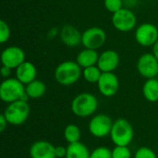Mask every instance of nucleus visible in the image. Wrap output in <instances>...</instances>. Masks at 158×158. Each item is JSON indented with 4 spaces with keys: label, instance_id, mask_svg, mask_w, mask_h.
Here are the masks:
<instances>
[{
    "label": "nucleus",
    "instance_id": "7c9ffc66",
    "mask_svg": "<svg viewBox=\"0 0 158 158\" xmlns=\"http://www.w3.org/2000/svg\"><path fill=\"white\" fill-rule=\"evenodd\" d=\"M153 54L156 56V57L158 59V41L153 45Z\"/></svg>",
    "mask_w": 158,
    "mask_h": 158
},
{
    "label": "nucleus",
    "instance_id": "4468645a",
    "mask_svg": "<svg viewBox=\"0 0 158 158\" xmlns=\"http://www.w3.org/2000/svg\"><path fill=\"white\" fill-rule=\"evenodd\" d=\"M119 64V56L115 50H106L100 56L97 67L102 72H113Z\"/></svg>",
    "mask_w": 158,
    "mask_h": 158
},
{
    "label": "nucleus",
    "instance_id": "c85d7f7f",
    "mask_svg": "<svg viewBox=\"0 0 158 158\" xmlns=\"http://www.w3.org/2000/svg\"><path fill=\"white\" fill-rule=\"evenodd\" d=\"M8 125L9 124H8L6 117L4 116V114H1V116H0V131L1 132H4L6 131V129L7 128Z\"/></svg>",
    "mask_w": 158,
    "mask_h": 158
},
{
    "label": "nucleus",
    "instance_id": "6e6552de",
    "mask_svg": "<svg viewBox=\"0 0 158 158\" xmlns=\"http://www.w3.org/2000/svg\"><path fill=\"white\" fill-rule=\"evenodd\" d=\"M106 40V31L100 27L86 29L81 37V44L85 48L96 50L104 45Z\"/></svg>",
    "mask_w": 158,
    "mask_h": 158
},
{
    "label": "nucleus",
    "instance_id": "9d476101",
    "mask_svg": "<svg viewBox=\"0 0 158 158\" xmlns=\"http://www.w3.org/2000/svg\"><path fill=\"white\" fill-rule=\"evenodd\" d=\"M135 39L142 46H152L158 41V29L152 23H143L135 31Z\"/></svg>",
    "mask_w": 158,
    "mask_h": 158
},
{
    "label": "nucleus",
    "instance_id": "20e7f679",
    "mask_svg": "<svg viewBox=\"0 0 158 158\" xmlns=\"http://www.w3.org/2000/svg\"><path fill=\"white\" fill-rule=\"evenodd\" d=\"M109 136L115 146H129L133 141L134 130L129 120L118 118L114 121Z\"/></svg>",
    "mask_w": 158,
    "mask_h": 158
},
{
    "label": "nucleus",
    "instance_id": "423d86ee",
    "mask_svg": "<svg viewBox=\"0 0 158 158\" xmlns=\"http://www.w3.org/2000/svg\"><path fill=\"white\" fill-rule=\"evenodd\" d=\"M114 121L106 114H97L93 116L88 124V130L95 138L102 139L110 135Z\"/></svg>",
    "mask_w": 158,
    "mask_h": 158
},
{
    "label": "nucleus",
    "instance_id": "7ed1b4c3",
    "mask_svg": "<svg viewBox=\"0 0 158 158\" xmlns=\"http://www.w3.org/2000/svg\"><path fill=\"white\" fill-rule=\"evenodd\" d=\"M81 67L74 61H64L55 70V79L60 85L70 86L76 83L81 76Z\"/></svg>",
    "mask_w": 158,
    "mask_h": 158
},
{
    "label": "nucleus",
    "instance_id": "0eeeda50",
    "mask_svg": "<svg viewBox=\"0 0 158 158\" xmlns=\"http://www.w3.org/2000/svg\"><path fill=\"white\" fill-rule=\"evenodd\" d=\"M136 22L137 19L135 14L128 8L123 7L112 16L113 26L119 31L128 32L132 31L136 26Z\"/></svg>",
    "mask_w": 158,
    "mask_h": 158
},
{
    "label": "nucleus",
    "instance_id": "dca6fc26",
    "mask_svg": "<svg viewBox=\"0 0 158 158\" xmlns=\"http://www.w3.org/2000/svg\"><path fill=\"white\" fill-rule=\"evenodd\" d=\"M36 67L29 61H24L16 69V78L24 85H27L36 80Z\"/></svg>",
    "mask_w": 158,
    "mask_h": 158
},
{
    "label": "nucleus",
    "instance_id": "cd10ccee",
    "mask_svg": "<svg viewBox=\"0 0 158 158\" xmlns=\"http://www.w3.org/2000/svg\"><path fill=\"white\" fill-rule=\"evenodd\" d=\"M55 153H56V158H66V156H67V147L61 146V145L56 146Z\"/></svg>",
    "mask_w": 158,
    "mask_h": 158
},
{
    "label": "nucleus",
    "instance_id": "2f4dec72",
    "mask_svg": "<svg viewBox=\"0 0 158 158\" xmlns=\"http://www.w3.org/2000/svg\"><path fill=\"white\" fill-rule=\"evenodd\" d=\"M156 79H157V80H158V75H157V77H156Z\"/></svg>",
    "mask_w": 158,
    "mask_h": 158
},
{
    "label": "nucleus",
    "instance_id": "f03ea898",
    "mask_svg": "<svg viewBox=\"0 0 158 158\" xmlns=\"http://www.w3.org/2000/svg\"><path fill=\"white\" fill-rule=\"evenodd\" d=\"M0 98L3 102L10 104L19 100L28 101L25 86L17 78H6L0 85Z\"/></svg>",
    "mask_w": 158,
    "mask_h": 158
},
{
    "label": "nucleus",
    "instance_id": "1a4fd4ad",
    "mask_svg": "<svg viewBox=\"0 0 158 158\" xmlns=\"http://www.w3.org/2000/svg\"><path fill=\"white\" fill-rule=\"evenodd\" d=\"M137 70L145 79H154L158 75V59L154 54L142 55L137 62Z\"/></svg>",
    "mask_w": 158,
    "mask_h": 158
},
{
    "label": "nucleus",
    "instance_id": "4be33fe9",
    "mask_svg": "<svg viewBox=\"0 0 158 158\" xmlns=\"http://www.w3.org/2000/svg\"><path fill=\"white\" fill-rule=\"evenodd\" d=\"M102 73L103 72L97 67V65L85 68L82 70V76L84 80L89 83H97L102 76Z\"/></svg>",
    "mask_w": 158,
    "mask_h": 158
},
{
    "label": "nucleus",
    "instance_id": "393cba45",
    "mask_svg": "<svg viewBox=\"0 0 158 158\" xmlns=\"http://www.w3.org/2000/svg\"><path fill=\"white\" fill-rule=\"evenodd\" d=\"M134 158H158L156 153L146 146H143L139 149L136 150L134 154Z\"/></svg>",
    "mask_w": 158,
    "mask_h": 158
},
{
    "label": "nucleus",
    "instance_id": "f8f14e48",
    "mask_svg": "<svg viewBox=\"0 0 158 158\" xmlns=\"http://www.w3.org/2000/svg\"><path fill=\"white\" fill-rule=\"evenodd\" d=\"M25 61V53L19 46H9L6 48L1 54V62L3 66L17 69Z\"/></svg>",
    "mask_w": 158,
    "mask_h": 158
},
{
    "label": "nucleus",
    "instance_id": "b1692460",
    "mask_svg": "<svg viewBox=\"0 0 158 158\" xmlns=\"http://www.w3.org/2000/svg\"><path fill=\"white\" fill-rule=\"evenodd\" d=\"M90 158H112V150L106 146H100L91 151Z\"/></svg>",
    "mask_w": 158,
    "mask_h": 158
},
{
    "label": "nucleus",
    "instance_id": "2eb2a0df",
    "mask_svg": "<svg viewBox=\"0 0 158 158\" xmlns=\"http://www.w3.org/2000/svg\"><path fill=\"white\" fill-rule=\"evenodd\" d=\"M81 37L82 34L73 25L66 24L60 30V39L67 46H78L80 44H81Z\"/></svg>",
    "mask_w": 158,
    "mask_h": 158
},
{
    "label": "nucleus",
    "instance_id": "f3484780",
    "mask_svg": "<svg viewBox=\"0 0 158 158\" xmlns=\"http://www.w3.org/2000/svg\"><path fill=\"white\" fill-rule=\"evenodd\" d=\"M98 59L99 55L96 50L85 48L84 50L79 53L77 56V63L81 67V69H85L97 65Z\"/></svg>",
    "mask_w": 158,
    "mask_h": 158
},
{
    "label": "nucleus",
    "instance_id": "9b49d317",
    "mask_svg": "<svg viewBox=\"0 0 158 158\" xmlns=\"http://www.w3.org/2000/svg\"><path fill=\"white\" fill-rule=\"evenodd\" d=\"M100 94L106 97H112L118 92L119 81L116 74L113 72H103L102 76L97 82Z\"/></svg>",
    "mask_w": 158,
    "mask_h": 158
},
{
    "label": "nucleus",
    "instance_id": "a211bd4d",
    "mask_svg": "<svg viewBox=\"0 0 158 158\" xmlns=\"http://www.w3.org/2000/svg\"><path fill=\"white\" fill-rule=\"evenodd\" d=\"M91 151L81 142L70 143L67 146L66 158H90Z\"/></svg>",
    "mask_w": 158,
    "mask_h": 158
},
{
    "label": "nucleus",
    "instance_id": "a878e982",
    "mask_svg": "<svg viewBox=\"0 0 158 158\" xmlns=\"http://www.w3.org/2000/svg\"><path fill=\"white\" fill-rule=\"evenodd\" d=\"M104 4L106 8L113 14L123 8L122 0H104Z\"/></svg>",
    "mask_w": 158,
    "mask_h": 158
},
{
    "label": "nucleus",
    "instance_id": "6ab92c4d",
    "mask_svg": "<svg viewBox=\"0 0 158 158\" xmlns=\"http://www.w3.org/2000/svg\"><path fill=\"white\" fill-rule=\"evenodd\" d=\"M143 94L144 98L151 103L158 101V80L156 78L148 79L143 87Z\"/></svg>",
    "mask_w": 158,
    "mask_h": 158
},
{
    "label": "nucleus",
    "instance_id": "c756f323",
    "mask_svg": "<svg viewBox=\"0 0 158 158\" xmlns=\"http://www.w3.org/2000/svg\"><path fill=\"white\" fill-rule=\"evenodd\" d=\"M1 75L4 77V78H8L9 75L11 74V69L10 68H7L6 66H2L1 68Z\"/></svg>",
    "mask_w": 158,
    "mask_h": 158
},
{
    "label": "nucleus",
    "instance_id": "f257e3e1",
    "mask_svg": "<svg viewBox=\"0 0 158 158\" xmlns=\"http://www.w3.org/2000/svg\"><path fill=\"white\" fill-rule=\"evenodd\" d=\"M98 108L97 98L90 93H81L76 95L70 104L72 113L81 118L92 117Z\"/></svg>",
    "mask_w": 158,
    "mask_h": 158
},
{
    "label": "nucleus",
    "instance_id": "bb28decb",
    "mask_svg": "<svg viewBox=\"0 0 158 158\" xmlns=\"http://www.w3.org/2000/svg\"><path fill=\"white\" fill-rule=\"evenodd\" d=\"M10 37V29L8 24L1 19L0 20V43H6Z\"/></svg>",
    "mask_w": 158,
    "mask_h": 158
},
{
    "label": "nucleus",
    "instance_id": "39448f33",
    "mask_svg": "<svg viewBox=\"0 0 158 158\" xmlns=\"http://www.w3.org/2000/svg\"><path fill=\"white\" fill-rule=\"evenodd\" d=\"M30 113L31 107L28 101L19 100L8 104L3 114L9 125L20 126L27 121L30 117Z\"/></svg>",
    "mask_w": 158,
    "mask_h": 158
},
{
    "label": "nucleus",
    "instance_id": "412c9836",
    "mask_svg": "<svg viewBox=\"0 0 158 158\" xmlns=\"http://www.w3.org/2000/svg\"><path fill=\"white\" fill-rule=\"evenodd\" d=\"M63 136L65 141L70 144L81 142V131L79 126L76 124H69L65 127L63 131Z\"/></svg>",
    "mask_w": 158,
    "mask_h": 158
},
{
    "label": "nucleus",
    "instance_id": "5701e85b",
    "mask_svg": "<svg viewBox=\"0 0 158 158\" xmlns=\"http://www.w3.org/2000/svg\"><path fill=\"white\" fill-rule=\"evenodd\" d=\"M132 154L129 146H115L112 149V158H131Z\"/></svg>",
    "mask_w": 158,
    "mask_h": 158
},
{
    "label": "nucleus",
    "instance_id": "aec40b11",
    "mask_svg": "<svg viewBox=\"0 0 158 158\" xmlns=\"http://www.w3.org/2000/svg\"><path fill=\"white\" fill-rule=\"evenodd\" d=\"M25 91L30 99H39L45 94L46 86L40 80H34L25 86Z\"/></svg>",
    "mask_w": 158,
    "mask_h": 158
},
{
    "label": "nucleus",
    "instance_id": "ddd939ff",
    "mask_svg": "<svg viewBox=\"0 0 158 158\" xmlns=\"http://www.w3.org/2000/svg\"><path fill=\"white\" fill-rule=\"evenodd\" d=\"M56 146L47 141H37L31 144L29 150L31 158H56Z\"/></svg>",
    "mask_w": 158,
    "mask_h": 158
}]
</instances>
